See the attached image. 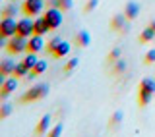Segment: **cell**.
<instances>
[{
  "mask_svg": "<svg viewBox=\"0 0 155 137\" xmlns=\"http://www.w3.org/2000/svg\"><path fill=\"white\" fill-rule=\"evenodd\" d=\"M48 93V85L47 83H39V85H33L31 89H27L21 97V102H33V100H39L43 97H47Z\"/></svg>",
  "mask_w": 155,
  "mask_h": 137,
  "instance_id": "6da1fadb",
  "label": "cell"
},
{
  "mask_svg": "<svg viewBox=\"0 0 155 137\" xmlns=\"http://www.w3.org/2000/svg\"><path fill=\"white\" fill-rule=\"evenodd\" d=\"M6 48L10 54H23V52H27V39L16 33V35H12L8 39Z\"/></svg>",
  "mask_w": 155,
  "mask_h": 137,
  "instance_id": "7a4b0ae2",
  "label": "cell"
},
{
  "mask_svg": "<svg viewBox=\"0 0 155 137\" xmlns=\"http://www.w3.org/2000/svg\"><path fill=\"white\" fill-rule=\"evenodd\" d=\"M21 10H23L25 16L37 18V16H41L43 10H45V0H23Z\"/></svg>",
  "mask_w": 155,
  "mask_h": 137,
  "instance_id": "3957f363",
  "label": "cell"
},
{
  "mask_svg": "<svg viewBox=\"0 0 155 137\" xmlns=\"http://www.w3.org/2000/svg\"><path fill=\"white\" fill-rule=\"evenodd\" d=\"M62 12H64V10H60V8H56V6H51L45 12V16H43V18L47 19L51 31H52V29H58V27L62 25Z\"/></svg>",
  "mask_w": 155,
  "mask_h": 137,
  "instance_id": "277c9868",
  "label": "cell"
},
{
  "mask_svg": "<svg viewBox=\"0 0 155 137\" xmlns=\"http://www.w3.org/2000/svg\"><path fill=\"white\" fill-rule=\"evenodd\" d=\"M18 31V21L16 18H2L0 19V35L10 39L12 35H16Z\"/></svg>",
  "mask_w": 155,
  "mask_h": 137,
  "instance_id": "5b68a950",
  "label": "cell"
},
{
  "mask_svg": "<svg viewBox=\"0 0 155 137\" xmlns=\"http://www.w3.org/2000/svg\"><path fill=\"white\" fill-rule=\"evenodd\" d=\"M18 35H21V37H25V39H29L31 35H35V29H33V21L29 19V16L25 18V19H19L18 21Z\"/></svg>",
  "mask_w": 155,
  "mask_h": 137,
  "instance_id": "8992f818",
  "label": "cell"
},
{
  "mask_svg": "<svg viewBox=\"0 0 155 137\" xmlns=\"http://www.w3.org/2000/svg\"><path fill=\"white\" fill-rule=\"evenodd\" d=\"M16 89H18V77H8V79L4 81V85L0 87V99L6 100Z\"/></svg>",
  "mask_w": 155,
  "mask_h": 137,
  "instance_id": "52a82bcc",
  "label": "cell"
},
{
  "mask_svg": "<svg viewBox=\"0 0 155 137\" xmlns=\"http://www.w3.org/2000/svg\"><path fill=\"white\" fill-rule=\"evenodd\" d=\"M43 48H45L43 35H31L27 39V52H41Z\"/></svg>",
  "mask_w": 155,
  "mask_h": 137,
  "instance_id": "ba28073f",
  "label": "cell"
},
{
  "mask_svg": "<svg viewBox=\"0 0 155 137\" xmlns=\"http://www.w3.org/2000/svg\"><path fill=\"white\" fill-rule=\"evenodd\" d=\"M33 29H35V35H47V33L51 31L47 19L45 18H39V16H37V19H33Z\"/></svg>",
  "mask_w": 155,
  "mask_h": 137,
  "instance_id": "9c48e42d",
  "label": "cell"
},
{
  "mask_svg": "<svg viewBox=\"0 0 155 137\" xmlns=\"http://www.w3.org/2000/svg\"><path fill=\"white\" fill-rule=\"evenodd\" d=\"M51 122H52V116H51V114H45L41 120H39V124H37L35 131H37L39 135H45L47 131H48V128H51Z\"/></svg>",
  "mask_w": 155,
  "mask_h": 137,
  "instance_id": "30bf717a",
  "label": "cell"
},
{
  "mask_svg": "<svg viewBox=\"0 0 155 137\" xmlns=\"http://www.w3.org/2000/svg\"><path fill=\"white\" fill-rule=\"evenodd\" d=\"M126 14H118V16L113 18V21H110V25H113V29H116V31H126L128 29V25H126Z\"/></svg>",
  "mask_w": 155,
  "mask_h": 137,
  "instance_id": "8fae6325",
  "label": "cell"
},
{
  "mask_svg": "<svg viewBox=\"0 0 155 137\" xmlns=\"http://www.w3.org/2000/svg\"><path fill=\"white\" fill-rule=\"evenodd\" d=\"M70 43L68 41H60V45H58L56 48H54V52H52V56L54 58H62V56H68L70 54Z\"/></svg>",
  "mask_w": 155,
  "mask_h": 137,
  "instance_id": "7c38bea8",
  "label": "cell"
},
{
  "mask_svg": "<svg viewBox=\"0 0 155 137\" xmlns=\"http://www.w3.org/2000/svg\"><path fill=\"white\" fill-rule=\"evenodd\" d=\"M124 14H126V18H128V19H136V18H138V14H140V4L128 2V4H126V8H124Z\"/></svg>",
  "mask_w": 155,
  "mask_h": 137,
  "instance_id": "4fadbf2b",
  "label": "cell"
},
{
  "mask_svg": "<svg viewBox=\"0 0 155 137\" xmlns=\"http://www.w3.org/2000/svg\"><path fill=\"white\" fill-rule=\"evenodd\" d=\"M151 97H153L151 91L140 89V93H138V104H140V106H147L149 102H151Z\"/></svg>",
  "mask_w": 155,
  "mask_h": 137,
  "instance_id": "5bb4252c",
  "label": "cell"
},
{
  "mask_svg": "<svg viewBox=\"0 0 155 137\" xmlns=\"http://www.w3.org/2000/svg\"><path fill=\"white\" fill-rule=\"evenodd\" d=\"M14 70H16V62H14V60H10V58L0 60V72H2V73L10 75V73H14Z\"/></svg>",
  "mask_w": 155,
  "mask_h": 137,
  "instance_id": "9a60e30c",
  "label": "cell"
},
{
  "mask_svg": "<svg viewBox=\"0 0 155 137\" xmlns=\"http://www.w3.org/2000/svg\"><path fill=\"white\" fill-rule=\"evenodd\" d=\"M76 43L80 46H89V43H91V37H89V33L87 31H80L76 35Z\"/></svg>",
  "mask_w": 155,
  "mask_h": 137,
  "instance_id": "2e32d148",
  "label": "cell"
},
{
  "mask_svg": "<svg viewBox=\"0 0 155 137\" xmlns=\"http://www.w3.org/2000/svg\"><path fill=\"white\" fill-rule=\"evenodd\" d=\"M47 72V62L45 60H39L35 68H33L31 72H29V77H35V75H41V73H45Z\"/></svg>",
  "mask_w": 155,
  "mask_h": 137,
  "instance_id": "e0dca14e",
  "label": "cell"
},
{
  "mask_svg": "<svg viewBox=\"0 0 155 137\" xmlns=\"http://www.w3.org/2000/svg\"><path fill=\"white\" fill-rule=\"evenodd\" d=\"M29 72H31V70H29V68L25 66V62H19V64H16V70H14V75H16V77H25V75H29Z\"/></svg>",
  "mask_w": 155,
  "mask_h": 137,
  "instance_id": "ac0fdd59",
  "label": "cell"
},
{
  "mask_svg": "<svg viewBox=\"0 0 155 137\" xmlns=\"http://www.w3.org/2000/svg\"><path fill=\"white\" fill-rule=\"evenodd\" d=\"M155 39V29L153 27H147L142 31V35H140V43H149Z\"/></svg>",
  "mask_w": 155,
  "mask_h": 137,
  "instance_id": "d6986e66",
  "label": "cell"
},
{
  "mask_svg": "<svg viewBox=\"0 0 155 137\" xmlns=\"http://www.w3.org/2000/svg\"><path fill=\"white\" fill-rule=\"evenodd\" d=\"M23 62H25V66L29 68V70H33L35 68V64L39 62V58H37V52H27L25 58H23Z\"/></svg>",
  "mask_w": 155,
  "mask_h": 137,
  "instance_id": "ffe728a7",
  "label": "cell"
},
{
  "mask_svg": "<svg viewBox=\"0 0 155 137\" xmlns=\"http://www.w3.org/2000/svg\"><path fill=\"white\" fill-rule=\"evenodd\" d=\"M140 89H145V91H151L155 95V79H151V77H145V79L140 81Z\"/></svg>",
  "mask_w": 155,
  "mask_h": 137,
  "instance_id": "44dd1931",
  "label": "cell"
},
{
  "mask_svg": "<svg viewBox=\"0 0 155 137\" xmlns=\"http://www.w3.org/2000/svg\"><path fill=\"white\" fill-rule=\"evenodd\" d=\"M60 41H62L60 37H52L51 41L47 43V50H48V52H51V54H52V52H54V48H56L58 45H60Z\"/></svg>",
  "mask_w": 155,
  "mask_h": 137,
  "instance_id": "7402d4cb",
  "label": "cell"
},
{
  "mask_svg": "<svg viewBox=\"0 0 155 137\" xmlns=\"http://www.w3.org/2000/svg\"><path fill=\"white\" fill-rule=\"evenodd\" d=\"M78 64H80V60H78V58H72V60H68V62H66V66H64V72H66V73L74 72L76 68H78Z\"/></svg>",
  "mask_w": 155,
  "mask_h": 137,
  "instance_id": "603a6c76",
  "label": "cell"
},
{
  "mask_svg": "<svg viewBox=\"0 0 155 137\" xmlns=\"http://www.w3.org/2000/svg\"><path fill=\"white\" fill-rule=\"evenodd\" d=\"M12 114V104H2L0 106V120H4V118H8V116Z\"/></svg>",
  "mask_w": 155,
  "mask_h": 137,
  "instance_id": "cb8c5ba5",
  "label": "cell"
},
{
  "mask_svg": "<svg viewBox=\"0 0 155 137\" xmlns=\"http://www.w3.org/2000/svg\"><path fill=\"white\" fill-rule=\"evenodd\" d=\"M16 6L14 4H10V6H6L4 8V12H2V18H16Z\"/></svg>",
  "mask_w": 155,
  "mask_h": 137,
  "instance_id": "d4e9b609",
  "label": "cell"
},
{
  "mask_svg": "<svg viewBox=\"0 0 155 137\" xmlns=\"http://www.w3.org/2000/svg\"><path fill=\"white\" fill-rule=\"evenodd\" d=\"M126 72V62L122 58H118V60H114V73H122Z\"/></svg>",
  "mask_w": 155,
  "mask_h": 137,
  "instance_id": "484cf974",
  "label": "cell"
},
{
  "mask_svg": "<svg viewBox=\"0 0 155 137\" xmlns=\"http://www.w3.org/2000/svg\"><path fill=\"white\" fill-rule=\"evenodd\" d=\"M72 4H74V0H58V8L64 10V12L72 8Z\"/></svg>",
  "mask_w": 155,
  "mask_h": 137,
  "instance_id": "4316f807",
  "label": "cell"
},
{
  "mask_svg": "<svg viewBox=\"0 0 155 137\" xmlns=\"http://www.w3.org/2000/svg\"><path fill=\"white\" fill-rule=\"evenodd\" d=\"M62 131H64V128H62V124H56L54 128H52L51 131H48V133H51L52 137H60V135H62Z\"/></svg>",
  "mask_w": 155,
  "mask_h": 137,
  "instance_id": "83f0119b",
  "label": "cell"
},
{
  "mask_svg": "<svg viewBox=\"0 0 155 137\" xmlns=\"http://www.w3.org/2000/svg\"><path fill=\"white\" fill-rule=\"evenodd\" d=\"M120 54H122V52H120V48H113V50H110V54H109V60H110V62L118 60Z\"/></svg>",
  "mask_w": 155,
  "mask_h": 137,
  "instance_id": "f1b7e54d",
  "label": "cell"
},
{
  "mask_svg": "<svg viewBox=\"0 0 155 137\" xmlns=\"http://www.w3.org/2000/svg\"><path fill=\"white\" fill-rule=\"evenodd\" d=\"M122 116H124V114H122L120 110H118V112H114V116H113V122H110V124H113V126H118L120 122H122Z\"/></svg>",
  "mask_w": 155,
  "mask_h": 137,
  "instance_id": "f546056e",
  "label": "cell"
},
{
  "mask_svg": "<svg viewBox=\"0 0 155 137\" xmlns=\"http://www.w3.org/2000/svg\"><path fill=\"white\" fill-rule=\"evenodd\" d=\"M145 62H147V64H153V62H155V48L145 54Z\"/></svg>",
  "mask_w": 155,
  "mask_h": 137,
  "instance_id": "4dcf8cb0",
  "label": "cell"
},
{
  "mask_svg": "<svg viewBox=\"0 0 155 137\" xmlns=\"http://www.w3.org/2000/svg\"><path fill=\"white\" fill-rule=\"evenodd\" d=\"M97 2H99V0H89V2H87V6H85V12L95 10V8H97Z\"/></svg>",
  "mask_w": 155,
  "mask_h": 137,
  "instance_id": "1f68e13d",
  "label": "cell"
},
{
  "mask_svg": "<svg viewBox=\"0 0 155 137\" xmlns=\"http://www.w3.org/2000/svg\"><path fill=\"white\" fill-rule=\"evenodd\" d=\"M6 45H8V39L0 35V48H6Z\"/></svg>",
  "mask_w": 155,
  "mask_h": 137,
  "instance_id": "d6a6232c",
  "label": "cell"
},
{
  "mask_svg": "<svg viewBox=\"0 0 155 137\" xmlns=\"http://www.w3.org/2000/svg\"><path fill=\"white\" fill-rule=\"evenodd\" d=\"M6 79H8V75H6V73H2V72H0V87L4 85V81H6Z\"/></svg>",
  "mask_w": 155,
  "mask_h": 137,
  "instance_id": "836d02e7",
  "label": "cell"
},
{
  "mask_svg": "<svg viewBox=\"0 0 155 137\" xmlns=\"http://www.w3.org/2000/svg\"><path fill=\"white\" fill-rule=\"evenodd\" d=\"M149 27H153V29H155V19H151V23H149Z\"/></svg>",
  "mask_w": 155,
  "mask_h": 137,
  "instance_id": "e575fe53",
  "label": "cell"
},
{
  "mask_svg": "<svg viewBox=\"0 0 155 137\" xmlns=\"http://www.w3.org/2000/svg\"><path fill=\"white\" fill-rule=\"evenodd\" d=\"M0 2H2V0H0Z\"/></svg>",
  "mask_w": 155,
  "mask_h": 137,
  "instance_id": "d590c367",
  "label": "cell"
}]
</instances>
